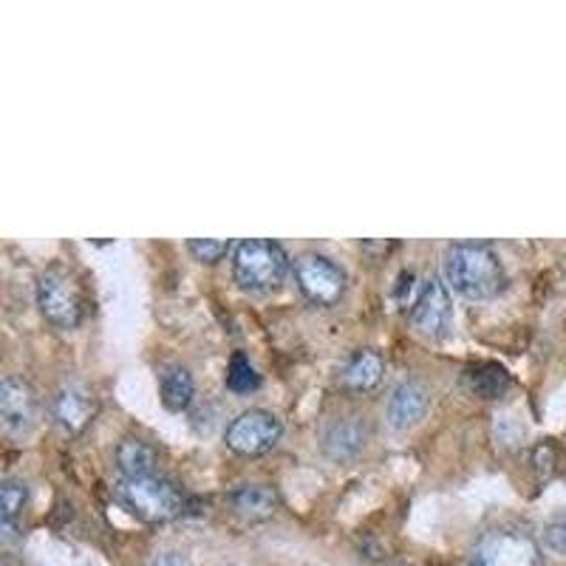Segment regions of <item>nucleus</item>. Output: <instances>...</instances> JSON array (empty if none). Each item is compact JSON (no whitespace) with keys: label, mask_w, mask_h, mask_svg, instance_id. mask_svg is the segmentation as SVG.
I'll use <instances>...</instances> for the list:
<instances>
[{"label":"nucleus","mask_w":566,"mask_h":566,"mask_svg":"<svg viewBox=\"0 0 566 566\" xmlns=\"http://www.w3.org/2000/svg\"><path fill=\"white\" fill-rule=\"evenodd\" d=\"M444 281L470 301H488L504 290V266L495 250L482 241H459L442 258Z\"/></svg>","instance_id":"obj_1"},{"label":"nucleus","mask_w":566,"mask_h":566,"mask_svg":"<svg viewBox=\"0 0 566 566\" xmlns=\"http://www.w3.org/2000/svg\"><path fill=\"white\" fill-rule=\"evenodd\" d=\"M290 272V255L277 241L250 239L232 252V275L247 292H270Z\"/></svg>","instance_id":"obj_2"},{"label":"nucleus","mask_w":566,"mask_h":566,"mask_svg":"<svg viewBox=\"0 0 566 566\" xmlns=\"http://www.w3.org/2000/svg\"><path fill=\"white\" fill-rule=\"evenodd\" d=\"M116 499L142 522L161 524L181 513V495L174 484L159 473L148 476H123L114 488Z\"/></svg>","instance_id":"obj_3"},{"label":"nucleus","mask_w":566,"mask_h":566,"mask_svg":"<svg viewBox=\"0 0 566 566\" xmlns=\"http://www.w3.org/2000/svg\"><path fill=\"white\" fill-rule=\"evenodd\" d=\"M406 312L411 326L422 337H431V340L444 337L453 323V303L448 295V286L433 275L413 283L411 295L406 301Z\"/></svg>","instance_id":"obj_4"},{"label":"nucleus","mask_w":566,"mask_h":566,"mask_svg":"<svg viewBox=\"0 0 566 566\" xmlns=\"http://www.w3.org/2000/svg\"><path fill=\"white\" fill-rule=\"evenodd\" d=\"M38 306L57 328H74L85 317V301L74 277L63 270H45L38 277Z\"/></svg>","instance_id":"obj_5"},{"label":"nucleus","mask_w":566,"mask_h":566,"mask_svg":"<svg viewBox=\"0 0 566 566\" xmlns=\"http://www.w3.org/2000/svg\"><path fill=\"white\" fill-rule=\"evenodd\" d=\"M468 566H544L541 549L522 530H490L470 549Z\"/></svg>","instance_id":"obj_6"},{"label":"nucleus","mask_w":566,"mask_h":566,"mask_svg":"<svg viewBox=\"0 0 566 566\" xmlns=\"http://www.w3.org/2000/svg\"><path fill=\"white\" fill-rule=\"evenodd\" d=\"M297 290L315 306H335L346 292V272L326 255L306 252L295 261Z\"/></svg>","instance_id":"obj_7"},{"label":"nucleus","mask_w":566,"mask_h":566,"mask_svg":"<svg viewBox=\"0 0 566 566\" xmlns=\"http://www.w3.org/2000/svg\"><path fill=\"white\" fill-rule=\"evenodd\" d=\"M281 419L261 408H250V411L239 413L227 424L224 442L230 451L241 453V457H261V453L272 451L281 439Z\"/></svg>","instance_id":"obj_8"},{"label":"nucleus","mask_w":566,"mask_h":566,"mask_svg":"<svg viewBox=\"0 0 566 566\" xmlns=\"http://www.w3.org/2000/svg\"><path fill=\"white\" fill-rule=\"evenodd\" d=\"M0 422L14 437H23L38 422V397L27 380H20L14 374L3 377L0 382Z\"/></svg>","instance_id":"obj_9"},{"label":"nucleus","mask_w":566,"mask_h":566,"mask_svg":"<svg viewBox=\"0 0 566 566\" xmlns=\"http://www.w3.org/2000/svg\"><path fill=\"white\" fill-rule=\"evenodd\" d=\"M94 394L83 382H63L52 397V417L65 433H80L94 417Z\"/></svg>","instance_id":"obj_10"},{"label":"nucleus","mask_w":566,"mask_h":566,"mask_svg":"<svg viewBox=\"0 0 566 566\" xmlns=\"http://www.w3.org/2000/svg\"><path fill=\"white\" fill-rule=\"evenodd\" d=\"M428 402H431V394L419 380H406L394 388L391 399H388V422L391 428L402 431V428H411L428 411Z\"/></svg>","instance_id":"obj_11"},{"label":"nucleus","mask_w":566,"mask_h":566,"mask_svg":"<svg viewBox=\"0 0 566 566\" xmlns=\"http://www.w3.org/2000/svg\"><path fill=\"white\" fill-rule=\"evenodd\" d=\"M366 439L368 428L360 417L337 419L323 437V451H326V457L337 459V462H346V459H354L363 451Z\"/></svg>","instance_id":"obj_12"},{"label":"nucleus","mask_w":566,"mask_h":566,"mask_svg":"<svg viewBox=\"0 0 566 566\" xmlns=\"http://www.w3.org/2000/svg\"><path fill=\"white\" fill-rule=\"evenodd\" d=\"M230 504L247 522H264L277 510V493L270 484H239L230 493Z\"/></svg>","instance_id":"obj_13"},{"label":"nucleus","mask_w":566,"mask_h":566,"mask_svg":"<svg viewBox=\"0 0 566 566\" xmlns=\"http://www.w3.org/2000/svg\"><path fill=\"white\" fill-rule=\"evenodd\" d=\"M382 371H386V363H382L380 354L371 352V348H363V352L352 354V360L343 368L340 380L348 391L366 394L380 386Z\"/></svg>","instance_id":"obj_14"},{"label":"nucleus","mask_w":566,"mask_h":566,"mask_svg":"<svg viewBox=\"0 0 566 566\" xmlns=\"http://www.w3.org/2000/svg\"><path fill=\"white\" fill-rule=\"evenodd\" d=\"M161 402L168 411H185L193 402V377L181 366H168L161 371Z\"/></svg>","instance_id":"obj_15"},{"label":"nucleus","mask_w":566,"mask_h":566,"mask_svg":"<svg viewBox=\"0 0 566 566\" xmlns=\"http://www.w3.org/2000/svg\"><path fill=\"white\" fill-rule=\"evenodd\" d=\"M116 462L123 476H148L156 473V451L142 439H123V444L116 448Z\"/></svg>","instance_id":"obj_16"},{"label":"nucleus","mask_w":566,"mask_h":566,"mask_svg":"<svg viewBox=\"0 0 566 566\" xmlns=\"http://www.w3.org/2000/svg\"><path fill=\"white\" fill-rule=\"evenodd\" d=\"M29 488L27 482L20 479H7L3 488H0V524H3V538H14V530H18V518L27 507Z\"/></svg>","instance_id":"obj_17"},{"label":"nucleus","mask_w":566,"mask_h":566,"mask_svg":"<svg viewBox=\"0 0 566 566\" xmlns=\"http://www.w3.org/2000/svg\"><path fill=\"white\" fill-rule=\"evenodd\" d=\"M468 386L484 399H493L510 386V377L504 368L499 366H479L473 371H468Z\"/></svg>","instance_id":"obj_18"},{"label":"nucleus","mask_w":566,"mask_h":566,"mask_svg":"<svg viewBox=\"0 0 566 566\" xmlns=\"http://www.w3.org/2000/svg\"><path fill=\"white\" fill-rule=\"evenodd\" d=\"M261 386V374L250 363V357L241 352L232 354L230 366H227V388L235 394H250Z\"/></svg>","instance_id":"obj_19"},{"label":"nucleus","mask_w":566,"mask_h":566,"mask_svg":"<svg viewBox=\"0 0 566 566\" xmlns=\"http://www.w3.org/2000/svg\"><path fill=\"white\" fill-rule=\"evenodd\" d=\"M187 250L193 252L196 261H201V264H216V261H221V258L230 252V241L193 239V241H187Z\"/></svg>","instance_id":"obj_20"},{"label":"nucleus","mask_w":566,"mask_h":566,"mask_svg":"<svg viewBox=\"0 0 566 566\" xmlns=\"http://www.w3.org/2000/svg\"><path fill=\"white\" fill-rule=\"evenodd\" d=\"M544 544H547L555 555H564L566 558V513L555 515L553 522L544 527Z\"/></svg>","instance_id":"obj_21"},{"label":"nucleus","mask_w":566,"mask_h":566,"mask_svg":"<svg viewBox=\"0 0 566 566\" xmlns=\"http://www.w3.org/2000/svg\"><path fill=\"white\" fill-rule=\"evenodd\" d=\"M148 566H187V558H185V555H179V553H165Z\"/></svg>","instance_id":"obj_22"},{"label":"nucleus","mask_w":566,"mask_h":566,"mask_svg":"<svg viewBox=\"0 0 566 566\" xmlns=\"http://www.w3.org/2000/svg\"><path fill=\"white\" fill-rule=\"evenodd\" d=\"M394 566H402V564H394Z\"/></svg>","instance_id":"obj_23"}]
</instances>
